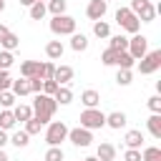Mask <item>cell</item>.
<instances>
[{"instance_id": "1", "label": "cell", "mask_w": 161, "mask_h": 161, "mask_svg": "<svg viewBox=\"0 0 161 161\" xmlns=\"http://www.w3.org/2000/svg\"><path fill=\"white\" fill-rule=\"evenodd\" d=\"M33 118H38L43 126H48L50 123V118L55 116V111H58V103H55V98L53 96H45V93H35V101H33Z\"/></svg>"}, {"instance_id": "2", "label": "cell", "mask_w": 161, "mask_h": 161, "mask_svg": "<svg viewBox=\"0 0 161 161\" xmlns=\"http://www.w3.org/2000/svg\"><path fill=\"white\" fill-rule=\"evenodd\" d=\"M80 126L88 128V131L103 128V126H106V113H103L101 108H83V111H80Z\"/></svg>"}, {"instance_id": "3", "label": "cell", "mask_w": 161, "mask_h": 161, "mask_svg": "<svg viewBox=\"0 0 161 161\" xmlns=\"http://www.w3.org/2000/svg\"><path fill=\"white\" fill-rule=\"evenodd\" d=\"M63 141H68V126L63 121H50L45 128V143L48 146H60Z\"/></svg>"}, {"instance_id": "4", "label": "cell", "mask_w": 161, "mask_h": 161, "mask_svg": "<svg viewBox=\"0 0 161 161\" xmlns=\"http://www.w3.org/2000/svg\"><path fill=\"white\" fill-rule=\"evenodd\" d=\"M128 10L138 18V23H153V18H156V8L151 0H131Z\"/></svg>"}, {"instance_id": "5", "label": "cell", "mask_w": 161, "mask_h": 161, "mask_svg": "<svg viewBox=\"0 0 161 161\" xmlns=\"http://www.w3.org/2000/svg\"><path fill=\"white\" fill-rule=\"evenodd\" d=\"M116 23L121 25V30H126V33H131V35H136V33L141 30L138 18H136L128 8H118V10H116Z\"/></svg>"}, {"instance_id": "6", "label": "cell", "mask_w": 161, "mask_h": 161, "mask_svg": "<svg viewBox=\"0 0 161 161\" xmlns=\"http://www.w3.org/2000/svg\"><path fill=\"white\" fill-rule=\"evenodd\" d=\"M50 33L53 35H73L75 33V18H70V15H53Z\"/></svg>"}, {"instance_id": "7", "label": "cell", "mask_w": 161, "mask_h": 161, "mask_svg": "<svg viewBox=\"0 0 161 161\" xmlns=\"http://www.w3.org/2000/svg\"><path fill=\"white\" fill-rule=\"evenodd\" d=\"M161 68V50H148L141 60H138V70L141 75H151Z\"/></svg>"}, {"instance_id": "8", "label": "cell", "mask_w": 161, "mask_h": 161, "mask_svg": "<svg viewBox=\"0 0 161 161\" xmlns=\"http://www.w3.org/2000/svg\"><path fill=\"white\" fill-rule=\"evenodd\" d=\"M126 50H128V55H131L133 60H141V58L148 53V38L136 33L133 38H128V48H126Z\"/></svg>"}, {"instance_id": "9", "label": "cell", "mask_w": 161, "mask_h": 161, "mask_svg": "<svg viewBox=\"0 0 161 161\" xmlns=\"http://www.w3.org/2000/svg\"><path fill=\"white\" fill-rule=\"evenodd\" d=\"M68 141H70L73 146H78V148H88V146L93 143V131H88V128H83V126L68 128Z\"/></svg>"}, {"instance_id": "10", "label": "cell", "mask_w": 161, "mask_h": 161, "mask_svg": "<svg viewBox=\"0 0 161 161\" xmlns=\"http://www.w3.org/2000/svg\"><path fill=\"white\" fill-rule=\"evenodd\" d=\"M106 10H108V3H103V0H91V3L86 5V15H88L93 23H96V20H103Z\"/></svg>"}, {"instance_id": "11", "label": "cell", "mask_w": 161, "mask_h": 161, "mask_svg": "<svg viewBox=\"0 0 161 161\" xmlns=\"http://www.w3.org/2000/svg\"><path fill=\"white\" fill-rule=\"evenodd\" d=\"M40 68H43L40 60H23L20 63V78H35V75H40Z\"/></svg>"}, {"instance_id": "12", "label": "cell", "mask_w": 161, "mask_h": 161, "mask_svg": "<svg viewBox=\"0 0 161 161\" xmlns=\"http://www.w3.org/2000/svg\"><path fill=\"white\" fill-rule=\"evenodd\" d=\"M73 68L70 65H55V73H53V80L58 83V86H68L70 80H73Z\"/></svg>"}, {"instance_id": "13", "label": "cell", "mask_w": 161, "mask_h": 161, "mask_svg": "<svg viewBox=\"0 0 161 161\" xmlns=\"http://www.w3.org/2000/svg\"><path fill=\"white\" fill-rule=\"evenodd\" d=\"M126 113L123 111H113V113H106V126L108 128H116V131H121L123 126H126Z\"/></svg>"}, {"instance_id": "14", "label": "cell", "mask_w": 161, "mask_h": 161, "mask_svg": "<svg viewBox=\"0 0 161 161\" xmlns=\"http://www.w3.org/2000/svg\"><path fill=\"white\" fill-rule=\"evenodd\" d=\"M123 143H126V148H138V151H141L143 133H141L138 128H131V131H126V136H123Z\"/></svg>"}, {"instance_id": "15", "label": "cell", "mask_w": 161, "mask_h": 161, "mask_svg": "<svg viewBox=\"0 0 161 161\" xmlns=\"http://www.w3.org/2000/svg\"><path fill=\"white\" fill-rule=\"evenodd\" d=\"M96 158H98V161H116V146L103 141V143L96 148Z\"/></svg>"}, {"instance_id": "16", "label": "cell", "mask_w": 161, "mask_h": 161, "mask_svg": "<svg viewBox=\"0 0 161 161\" xmlns=\"http://www.w3.org/2000/svg\"><path fill=\"white\" fill-rule=\"evenodd\" d=\"M10 91H13V96H15V98L30 96V80H28V78H18V80H13Z\"/></svg>"}, {"instance_id": "17", "label": "cell", "mask_w": 161, "mask_h": 161, "mask_svg": "<svg viewBox=\"0 0 161 161\" xmlns=\"http://www.w3.org/2000/svg\"><path fill=\"white\" fill-rule=\"evenodd\" d=\"M80 103H83L86 108H98V103H101V93L93 91V88H88V91L80 93Z\"/></svg>"}, {"instance_id": "18", "label": "cell", "mask_w": 161, "mask_h": 161, "mask_svg": "<svg viewBox=\"0 0 161 161\" xmlns=\"http://www.w3.org/2000/svg\"><path fill=\"white\" fill-rule=\"evenodd\" d=\"M63 53H65V48H63V43H60V40H48V45H45V55H48L50 60L63 58Z\"/></svg>"}, {"instance_id": "19", "label": "cell", "mask_w": 161, "mask_h": 161, "mask_svg": "<svg viewBox=\"0 0 161 161\" xmlns=\"http://www.w3.org/2000/svg\"><path fill=\"white\" fill-rule=\"evenodd\" d=\"M53 98H55L58 106H68V103H73V91L68 86H58V91L53 93Z\"/></svg>"}, {"instance_id": "20", "label": "cell", "mask_w": 161, "mask_h": 161, "mask_svg": "<svg viewBox=\"0 0 161 161\" xmlns=\"http://www.w3.org/2000/svg\"><path fill=\"white\" fill-rule=\"evenodd\" d=\"M10 111H13L15 121H23V123H25V121H30V118H33V108H30L28 103H18V106H13Z\"/></svg>"}, {"instance_id": "21", "label": "cell", "mask_w": 161, "mask_h": 161, "mask_svg": "<svg viewBox=\"0 0 161 161\" xmlns=\"http://www.w3.org/2000/svg\"><path fill=\"white\" fill-rule=\"evenodd\" d=\"M146 128L153 138H161V113H151L146 118Z\"/></svg>"}, {"instance_id": "22", "label": "cell", "mask_w": 161, "mask_h": 161, "mask_svg": "<svg viewBox=\"0 0 161 161\" xmlns=\"http://www.w3.org/2000/svg\"><path fill=\"white\" fill-rule=\"evenodd\" d=\"M108 48L116 53H123L128 48V38L126 35H108Z\"/></svg>"}, {"instance_id": "23", "label": "cell", "mask_w": 161, "mask_h": 161, "mask_svg": "<svg viewBox=\"0 0 161 161\" xmlns=\"http://www.w3.org/2000/svg\"><path fill=\"white\" fill-rule=\"evenodd\" d=\"M15 123H18V121H15L13 111H10V108H3V111H0V128H3V131H10V128H15Z\"/></svg>"}, {"instance_id": "24", "label": "cell", "mask_w": 161, "mask_h": 161, "mask_svg": "<svg viewBox=\"0 0 161 161\" xmlns=\"http://www.w3.org/2000/svg\"><path fill=\"white\" fill-rule=\"evenodd\" d=\"M70 48H73L75 53H83V50L88 48V38H86L83 33H73V35H70Z\"/></svg>"}, {"instance_id": "25", "label": "cell", "mask_w": 161, "mask_h": 161, "mask_svg": "<svg viewBox=\"0 0 161 161\" xmlns=\"http://www.w3.org/2000/svg\"><path fill=\"white\" fill-rule=\"evenodd\" d=\"M48 13L50 15H65V8H68V0H48L45 3Z\"/></svg>"}, {"instance_id": "26", "label": "cell", "mask_w": 161, "mask_h": 161, "mask_svg": "<svg viewBox=\"0 0 161 161\" xmlns=\"http://www.w3.org/2000/svg\"><path fill=\"white\" fill-rule=\"evenodd\" d=\"M18 45H20V38H18L15 33H8L5 40H0V50H10V53H13Z\"/></svg>"}, {"instance_id": "27", "label": "cell", "mask_w": 161, "mask_h": 161, "mask_svg": "<svg viewBox=\"0 0 161 161\" xmlns=\"http://www.w3.org/2000/svg\"><path fill=\"white\" fill-rule=\"evenodd\" d=\"M116 65H118V68H123V70H131V68L136 65V60L128 55V50H123V53H118V55H116Z\"/></svg>"}, {"instance_id": "28", "label": "cell", "mask_w": 161, "mask_h": 161, "mask_svg": "<svg viewBox=\"0 0 161 161\" xmlns=\"http://www.w3.org/2000/svg\"><path fill=\"white\" fill-rule=\"evenodd\" d=\"M141 161H161V148L158 146H146L141 151Z\"/></svg>"}, {"instance_id": "29", "label": "cell", "mask_w": 161, "mask_h": 161, "mask_svg": "<svg viewBox=\"0 0 161 161\" xmlns=\"http://www.w3.org/2000/svg\"><path fill=\"white\" fill-rule=\"evenodd\" d=\"M28 13H30L33 20H43L45 13H48V8H45V3H33V5L28 8Z\"/></svg>"}, {"instance_id": "30", "label": "cell", "mask_w": 161, "mask_h": 161, "mask_svg": "<svg viewBox=\"0 0 161 161\" xmlns=\"http://www.w3.org/2000/svg\"><path fill=\"white\" fill-rule=\"evenodd\" d=\"M93 35H96V38H108V35H111V25H108L106 20H96V23H93Z\"/></svg>"}, {"instance_id": "31", "label": "cell", "mask_w": 161, "mask_h": 161, "mask_svg": "<svg viewBox=\"0 0 161 161\" xmlns=\"http://www.w3.org/2000/svg\"><path fill=\"white\" fill-rule=\"evenodd\" d=\"M10 143H13V146H18V148H25V146L30 143V136H28L25 131H15V133L10 136Z\"/></svg>"}, {"instance_id": "32", "label": "cell", "mask_w": 161, "mask_h": 161, "mask_svg": "<svg viewBox=\"0 0 161 161\" xmlns=\"http://www.w3.org/2000/svg\"><path fill=\"white\" fill-rule=\"evenodd\" d=\"M63 158H65V153L60 146H48V151L43 156V161H63Z\"/></svg>"}, {"instance_id": "33", "label": "cell", "mask_w": 161, "mask_h": 161, "mask_svg": "<svg viewBox=\"0 0 161 161\" xmlns=\"http://www.w3.org/2000/svg\"><path fill=\"white\" fill-rule=\"evenodd\" d=\"M15 63V55L10 50H0V70H10Z\"/></svg>"}, {"instance_id": "34", "label": "cell", "mask_w": 161, "mask_h": 161, "mask_svg": "<svg viewBox=\"0 0 161 161\" xmlns=\"http://www.w3.org/2000/svg\"><path fill=\"white\" fill-rule=\"evenodd\" d=\"M28 136H35V133H40L43 131V123L38 121V118H30V121H25V128H23Z\"/></svg>"}, {"instance_id": "35", "label": "cell", "mask_w": 161, "mask_h": 161, "mask_svg": "<svg viewBox=\"0 0 161 161\" xmlns=\"http://www.w3.org/2000/svg\"><path fill=\"white\" fill-rule=\"evenodd\" d=\"M131 80H133V73L118 68V73H116V83H118V86H131Z\"/></svg>"}, {"instance_id": "36", "label": "cell", "mask_w": 161, "mask_h": 161, "mask_svg": "<svg viewBox=\"0 0 161 161\" xmlns=\"http://www.w3.org/2000/svg\"><path fill=\"white\" fill-rule=\"evenodd\" d=\"M116 55H118L116 50H111V48H106V50L101 53V63H103V65H116Z\"/></svg>"}, {"instance_id": "37", "label": "cell", "mask_w": 161, "mask_h": 161, "mask_svg": "<svg viewBox=\"0 0 161 161\" xmlns=\"http://www.w3.org/2000/svg\"><path fill=\"white\" fill-rule=\"evenodd\" d=\"M53 73H55V65H53L50 60H45L43 68H40V78H43V80H53Z\"/></svg>"}, {"instance_id": "38", "label": "cell", "mask_w": 161, "mask_h": 161, "mask_svg": "<svg viewBox=\"0 0 161 161\" xmlns=\"http://www.w3.org/2000/svg\"><path fill=\"white\" fill-rule=\"evenodd\" d=\"M0 106H3V108H13V106H15L13 91H3V93H0Z\"/></svg>"}, {"instance_id": "39", "label": "cell", "mask_w": 161, "mask_h": 161, "mask_svg": "<svg viewBox=\"0 0 161 161\" xmlns=\"http://www.w3.org/2000/svg\"><path fill=\"white\" fill-rule=\"evenodd\" d=\"M146 106H148L151 113H161V96H151V98L146 101Z\"/></svg>"}, {"instance_id": "40", "label": "cell", "mask_w": 161, "mask_h": 161, "mask_svg": "<svg viewBox=\"0 0 161 161\" xmlns=\"http://www.w3.org/2000/svg\"><path fill=\"white\" fill-rule=\"evenodd\" d=\"M10 86H13L10 73H8V70H0V93H3V91H10Z\"/></svg>"}, {"instance_id": "41", "label": "cell", "mask_w": 161, "mask_h": 161, "mask_svg": "<svg viewBox=\"0 0 161 161\" xmlns=\"http://www.w3.org/2000/svg\"><path fill=\"white\" fill-rule=\"evenodd\" d=\"M28 80H30V93H40V91H43V78H40V75L28 78Z\"/></svg>"}, {"instance_id": "42", "label": "cell", "mask_w": 161, "mask_h": 161, "mask_svg": "<svg viewBox=\"0 0 161 161\" xmlns=\"http://www.w3.org/2000/svg\"><path fill=\"white\" fill-rule=\"evenodd\" d=\"M55 91H58V83H55V80H43V91H40V93H45V96H53Z\"/></svg>"}, {"instance_id": "43", "label": "cell", "mask_w": 161, "mask_h": 161, "mask_svg": "<svg viewBox=\"0 0 161 161\" xmlns=\"http://www.w3.org/2000/svg\"><path fill=\"white\" fill-rule=\"evenodd\" d=\"M123 161H141V151H138V148H126Z\"/></svg>"}, {"instance_id": "44", "label": "cell", "mask_w": 161, "mask_h": 161, "mask_svg": "<svg viewBox=\"0 0 161 161\" xmlns=\"http://www.w3.org/2000/svg\"><path fill=\"white\" fill-rule=\"evenodd\" d=\"M8 143H10V136H8V131H3V128H0V148H5Z\"/></svg>"}, {"instance_id": "45", "label": "cell", "mask_w": 161, "mask_h": 161, "mask_svg": "<svg viewBox=\"0 0 161 161\" xmlns=\"http://www.w3.org/2000/svg\"><path fill=\"white\" fill-rule=\"evenodd\" d=\"M8 33H10V28H8V25H3V23H0V40H5V35H8Z\"/></svg>"}, {"instance_id": "46", "label": "cell", "mask_w": 161, "mask_h": 161, "mask_svg": "<svg viewBox=\"0 0 161 161\" xmlns=\"http://www.w3.org/2000/svg\"><path fill=\"white\" fill-rule=\"evenodd\" d=\"M33 3H38V0H20V5H25V8H30Z\"/></svg>"}, {"instance_id": "47", "label": "cell", "mask_w": 161, "mask_h": 161, "mask_svg": "<svg viewBox=\"0 0 161 161\" xmlns=\"http://www.w3.org/2000/svg\"><path fill=\"white\" fill-rule=\"evenodd\" d=\"M0 161H10V158H8V153H5V148H0Z\"/></svg>"}, {"instance_id": "48", "label": "cell", "mask_w": 161, "mask_h": 161, "mask_svg": "<svg viewBox=\"0 0 161 161\" xmlns=\"http://www.w3.org/2000/svg\"><path fill=\"white\" fill-rule=\"evenodd\" d=\"M83 161H98V158H96V156H86Z\"/></svg>"}, {"instance_id": "49", "label": "cell", "mask_w": 161, "mask_h": 161, "mask_svg": "<svg viewBox=\"0 0 161 161\" xmlns=\"http://www.w3.org/2000/svg\"><path fill=\"white\" fill-rule=\"evenodd\" d=\"M3 10H5V0H0V13H3Z\"/></svg>"}, {"instance_id": "50", "label": "cell", "mask_w": 161, "mask_h": 161, "mask_svg": "<svg viewBox=\"0 0 161 161\" xmlns=\"http://www.w3.org/2000/svg\"><path fill=\"white\" fill-rule=\"evenodd\" d=\"M38 3H48V0H38Z\"/></svg>"}, {"instance_id": "51", "label": "cell", "mask_w": 161, "mask_h": 161, "mask_svg": "<svg viewBox=\"0 0 161 161\" xmlns=\"http://www.w3.org/2000/svg\"><path fill=\"white\" fill-rule=\"evenodd\" d=\"M103 3H108V0H103Z\"/></svg>"}]
</instances>
